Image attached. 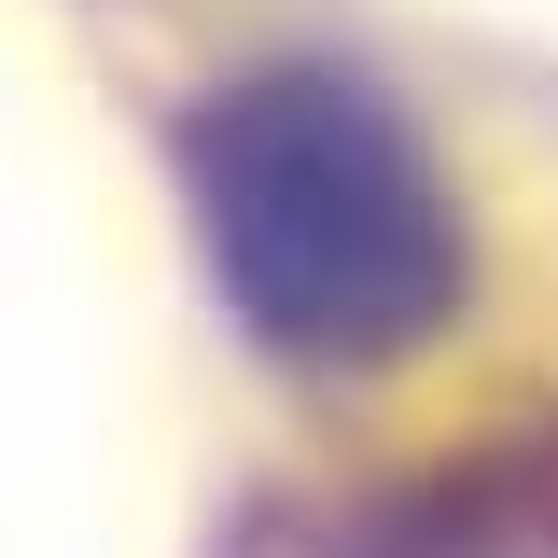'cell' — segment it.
Wrapping results in <instances>:
<instances>
[{
    "mask_svg": "<svg viewBox=\"0 0 558 558\" xmlns=\"http://www.w3.org/2000/svg\"><path fill=\"white\" fill-rule=\"evenodd\" d=\"M182 168H196V223H209L223 293L293 363H391L405 336L447 322V293H461L447 182L418 168V140L363 84L266 70V84L196 112Z\"/></svg>",
    "mask_w": 558,
    "mask_h": 558,
    "instance_id": "1",
    "label": "cell"
}]
</instances>
